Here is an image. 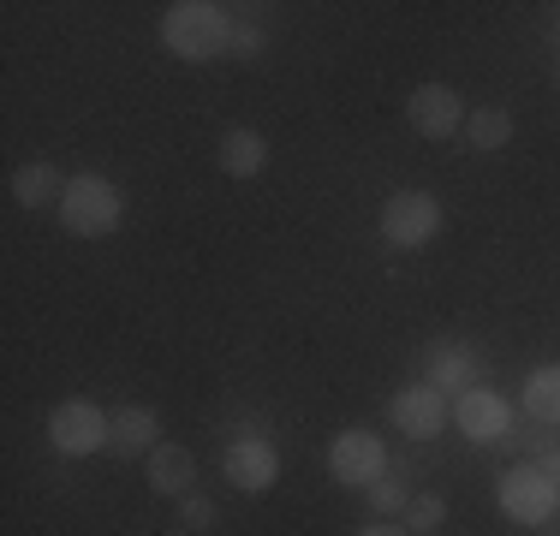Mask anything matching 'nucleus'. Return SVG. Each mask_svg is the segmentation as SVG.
Returning <instances> with one entry per match:
<instances>
[{"label":"nucleus","instance_id":"f257e3e1","mask_svg":"<svg viewBox=\"0 0 560 536\" xmlns=\"http://www.w3.org/2000/svg\"><path fill=\"white\" fill-rule=\"evenodd\" d=\"M162 43L179 60H215L233 43V12L215 7V0H173L162 12Z\"/></svg>","mask_w":560,"mask_h":536},{"label":"nucleus","instance_id":"f03ea898","mask_svg":"<svg viewBox=\"0 0 560 536\" xmlns=\"http://www.w3.org/2000/svg\"><path fill=\"white\" fill-rule=\"evenodd\" d=\"M55 214L72 238H108L119 226V214H126V197H119V185L102 179V173H78V179H66V197H60Z\"/></svg>","mask_w":560,"mask_h":536},{"label":"nucleus","instance_id":"7ed1b4c3","mask_svg":"<svg viewBox=\"0 0 560 536\" xmlns=\"http://www.w3.org/2000/svg\"><path fill=\"white\" fill-rule=\"evenodd\" d=\"M495 501L513 525H549L555 506H560V489L542 465H513V471H501V482H495Z\"/></svg>","mask_w":560,"mask_h":536},{"label":"nucleus","instance_id":"20e7f679","mask_svg":"<svg viewBox=\"0 0 560 536\" xmlns=\"http://www.w3.org/2000/svg\"><path fill=\"white\" fill-rule=\"evenodd\" d=\"M435 233H442V203L430 191H394L382 203V238L394 250H423Z\"/></svg>","mask_w":560,"mask_h":536},{"label":"nucleus","instance_id":"39448f33","mask_svg":"<svg viewBox=\"0 0 560 536\" xmlns=\"http://www.w3.org/2000/svg\"><path fill=\"white\" fill-rule=\"evenodd\" d=\"M48 441L66 459H90V453H108V411L90 406V399H66L48 411Z\"/></svg>","mask_w":560,"mask_h":536},{"label":"nucleus","instance_id":"423d86ee","mask_svg":"<svg viewBox=\"0 0 560 536\" xmlns=\"http://www.w3.org/2000/svg\"><path fill=\"white\" fill-rule=\"evenodd\" d=\"M328 477L352 482V489H370V482L388 477V453H382L376 429H340L328 441Z\"/></svg>","mask_w":560,"mask_h":536},{"label":"nucleus","instance_id":"0eeeda50","mask_svg":"<svg viewBox=\"0 0 560 536\" xmlns=\"http://www.w3.org/2000/svg\"><path fill=\"white\" fill-rule=\"evenodd\" d=\"M406 119H411L418 138L442 143L453 131H465V102H459V90H447V84H418L406 102Z\"/></svg>","mask_w":560,"mask_h":536},{"label":"nucleus","instance_id":"6e6552de","mask_svg":"<svg viewBox=\"0 0 560 536\" xmlns=\"http://www.w3.org/2000/svg\"><path fill=\"white\" fill-rule=\"evenodd\" d=\"M388 418H394L399 435L430 441V435H442V423H447V394H435L430 382H406V387L388 399Z\"/></svg>","mask_w":560,"mask_h":536},{"label":"nucleus","instance_id":"1a4fd4ad","mask_svg":"<svg viewBox=\"0 0 560 536\" xmlns=\"http://www.w3.org/2000/svg\"><path fill=\"white\" fill-rule=\"evenodd\" d=\"M221 471L238 494H262V489H275V477H280V453L262 435H245L221 453Z\"/></svg>","mask_w":560,"mask_h":536},{"label":"nucleus","instance_id":"9d476101","mask_svg":"<svg viewBox=\"0 0 560 536\" xmlns=\"http://www.w3.org/2000/svg\"><path fill=\"white\" fill-rule=\"evenodd\" d=\"M453 423H459L465 441H501L513 429V406H506L495 387H465L453 399Z\"/></svg>","mask_w":560,"mask_h":536},{"label":"nucleus","instance_id":"9b49d317","mask_svg":"<svg viewBox=\"0 0 560 536\" xmlns=\"http://www.w3.org/2000/svg\"><path fill=\"white\" fill-rule=\"evenodd\" d=\"M155 447H162V418H155V406L108 411V453L114 459H150Z\"/></svg>","mask_w":560,"mask_h":536},{"label":"nucleus","instance_id":"f8f14e48","mask_svg":"<svg viewBox=\"0 0 560 536\" xmlns=\"http://www.w3.org/2000/svg\"><path fill=\"white\" fill-rule=\"evenodd\" d=\"M143 477H150V489H155V494H167V501L191 494V482H197L191 447H179V441H162V447H155L150 459H143Z\"/></svg>","mask_w":560,"mask_h":536},{"label":"nucleus","instance_id":"ddd939ff","mask_svg":"<svg viewBox=\"0 0 560 536\" xmlns=\"http://www.w3.org/2000/svg\"><path fill=\"white\" fill-rule=\"evenodd\" d=\"M221 173L226 179H257L262 167H269V138L262 131H250V126H233V131H221Z\"/></svg>","mask_w":560,"mask_h":536},{"label":"nucleus","instance_id":"4468645a","mask_svg":"<svg viewBox=\"0 0 560 536\" xmlns=\"http://www.w3.org/2000/svg\"><path fill=\"white\" fill-rule=\"evenodd\" d=\"M423 382L435 387V394H465V387H477V364L465 346H435L430 364H423Z\"/></svg>","mask_w":560,"mask_h":536},{"label":"nucleus","instance_id":"2eb2a0df","mask_svg":"<svg viewBox=\"0 0 560 536\" xmlns=\"http://www.w3.org/2000/svg\"><path fill=\"white\" fill-rule=\"evenodd\" d=\"M12 197H19L24 209H60V197H66V179L48 161H24L19 173H12Z\"/></svg>","mask_w":560,"mask_h":536},{"label":"nucleus","instance_id":"dca6fc26","mask_svg":"<svg viewBox=\"0 0 560 536\" xmlns=\"http://www.w3.org/2000/svg\"><path fill=\"white\" fill-rule=\"evenodd\" d=\"M465 143H471L477 155H495L513 143V114L506 107H471L465 114Z\"/></svg>","mask_w":560,"mask_h":536},{"label":"nucleus","instance_id":"f3484780","mask_svg":"<svg viewBox=\"0 0 560 536\" xmlns=\"http://www.w3.org/2000/svg\"><path fill=\"white\" fill-rule=\"evenodd\" d=\"M525 411H530V418H542V423H560V364L530 370V382H525Z\"/></svg>","mask_w":560,"mask_h":536},{"label":"nucleus","instance_id":"a211bd4d","mask_svg":"<svg viewBox=\"0 0 560 536\" xmlns=\"http://www.w3.org/2000/svg\"><path fill=\"white\" fill-rule=\"evenodd\" d=\"M442 525H447V501H442V494H430V489L411 494V506H406V531H411V536H435Z\"/></svg>","mask_w":560,"mask_h":536},{"label":"nucleus","instance_id":"6ab92c4d","mask_svg":"<svg viewBox=\"0 0 560 536\" xmlns=\"http://www.w3.org/2000/svg\"><path fill=\"white\" fill-rule=\"evenodd\" d=\"M370 506H376V513L382 518H394V513H406V506H411V494H406V482H399V477H382V482H370Z\"/></svg>","mask_w":560,"mask_h":536},{"label":"nucleus","instance_id":"aec40b11","mask_svg":"<svg viewBox=\"0 0 560 536\" xmlns=\"http://www.w3.org/2000/svg\"><path fill=\"white\" fill-rule=\"evenodd\" d=\"M179 518H185V525H191V531H209V525H215V501H209V494H179Z\"/></svg>","mask_w":560,"mask_h":536},{"label":"nucleus","instance_id":"412c9836","mask_svg":"<svg viewBox=\"0 0 560 536\" xmlns=\"http://www.w3.org/2000/svg\"><path fill=\"white\" fill-rule=\"evenodd\" d=\"M257 48H262V31H257V24H233V43H226V54H238V60H250Z\"/></svg>","mask_w":560,"mask_h":536},{"label":"nucleus","instance_id":"4be33fe9","mask_svg":"<svg viewBox=\"0 0 560 536\" xmlns=\"http://www.w3.org/2000/svg\"><path fill=\"white\" fill-rule=\"evenodd\" d=\"M358 536H411V531H399V525H388V518H376V525H364Z\"/></svg>","mask_w":560,"mask_h":536},{"label":"nucleus","instance_id":"5701e85b","mask_svg":"<svg viewBox=\"0 0 560 536\" xmlns=\"http://www.w3.org/2000/svg\"><path fill=\"white\" fill-rule=\"evenodd\" d=\"M542 471H549V477H560V447L549 453V459H542Z\"/></svg>","mask_w":560,"mask_h":536},{"label":"nucleus","instance_id":"b1692460","mask_svg":"<svg viewBox=\"0 0 560 536\" xmlns=\"http://www.w3.org/2000/svg\"><path fill=\"white\" fill-rule=\"evenodd\" d=\"M555 31H560V12H555Z\"/></svg>","mask_w":560,"mask_h":536}]
</instances>
